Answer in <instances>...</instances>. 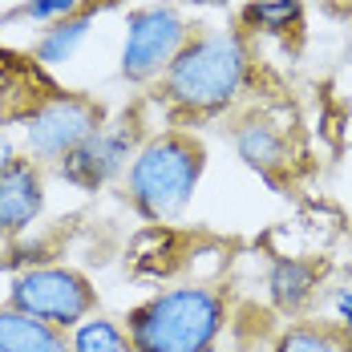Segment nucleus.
Instances as JSON below:
<instances>
[{"mask_svg": "<svg viewBox=\"0 0 352 352\" xmlns=\"http://www.w3.org/2000/svg\"><path fill=\"white\" fill-rule=\"evenodd\" d=\"M12 158H16V146H12V138H8V134L0 130V166H8Z\"/></svg>", "mask_w": 352, "mask_h": 352, "instance_id": "nucleus-18", "label": "nucleus"}, {"mask_svg": "<svg viewBox=\"0 0 352 352\" xmlns=\"http://www.w3.org/2000/svg\"><path fill=\"white\" fill-rule=\"evenodd\" d=\"M89 0H25V4H16L8 16H4V25H12V21H36V25H57V21H65L73 12H81Z\"/></svg>", "mask_w": 352, "mask_h": 352, "instance_id": "nucleus-16", "label": "nucleus"}, {"mask_svg": "<svg viewBox=\"0 0 352 352\" xmlns=\"http://www.w3.org/2000/svg\"><path fill=\"white\" fill-rule=\"evenodd\" d=\"M190 41V25L170 4H146L126 16V41H122V77L146 85L158 81L178 49Z\"/></svg>", "mask_w": 352, "mask_h": 352, "instance_id": "nucleus-6", "label": "nucleus"}, {"mask_svg": "<svg viewBox=\"0 0 352 352\" xmlns=\"http://www.w3.org/2000/svg\"><path fill=\"white\" fill-rule=\"evenodd\" d=\"M162 102L175 113H219L227 109L247 85V41L235 29H211L190 33L178 49V57L166 65Z\"/></svg>", "mask_w": 352, "mask_h": 352, "instance_id": "nucleus-1", "label": "nucleus"}, {"mask_svg": "<svg viewBox=\"0 0 352 352\" xmlns=\"http://www.w3.org/2000/svg\"><path fill=\"white\" fill-rule=\"evenodd\" d=\"M300 21V0H255L243 8V25L259 33H287Z\"/></svg>", "mask_w": 352, "mask_h": 352, "instance_id": "nucleus-15", "label": "nucleus"}, {"mask_svg": "<svg viewBox=\"0 0 352 352\" xmlns=\"http://www.w3.org/2000/svg\"><path fill=\"white\" fill-rule=\"evenodd\" d=\"M98 8H102V4H94V0H89L81 12H73V16H65V21L49 25L45 33L36 36L33 57L41 61V65H65V61H73V53H77V49H81V41L89 36V25H94Z\"/></svg>", "mask_w": 352, "mask_h": 352, "instance_id": "nucleus-12", "label": "nucleus"}, {"mask_svg": "<svg viewBox=\"0 0 352 352\" xmlns=\"http://www.w3.org/2000/svg\"><path fill=\"white\" fill-rule=\"evenodd\" d=\"M69 352H134L122 320H109L102 312L85 316L77 328H69Z\"/></svg>", "mask_w": 352, "mask_h": 352, "instance_id": "nucleus-13", "label": "nucleus"}, {"mask_svg": "<svg viewBox=\"0 0 352 352\" xmlns=\"http://www.w3.org/2000/svg\"><path fill=\"white\" fill-rule=\"evenodd\" d=\"M4 304L33 320H45V324H53L61 332H69L85 316L98 312V287L77 267L41 263V267H25V272L12 276Z\"/></svg>", "mask_w": 352, "mask_h": 352, "instance_id": "nucleus-4", "label": "nucleus"}, {"mask_svg": "<svg viewBox=\"0 0 352 352\" xmlns=\"http://www.w3.org/2000/svg\"><path fill=\"white\" fill-rule=\"evenodd\" d=\"M332 304H336V316H340V328H344V332H352V287H340Z\"/></svg>", "mask_w": 352, "mask_h": 352, "instance_id": "nucleus-17", "label": "nucleus"}, {"mask_svg": "<svg viewBox=\"0 0 352 352\" xmlns=\"http://www.w3.org/2000/svg\"><path fill=\"white\" fill-rule=\"evenodd\" d=\"M106 126V109L102 102L69 94V89H49L33 113L25 118V146L29 158L41 166H57L65 154H73L89 134H98Z\"/></svg>", "mask_w": 352, "mask_h": 352, "instance_id": "nucleus-5", "label": "nucleus"}, {"mask_svg": "<svg viewBox=\"0 0 352 352\" xmlns=\"http://www.w3.org/2000/svg\"><path fill=\"white\" fill-rule=\"evenodd\" d=\"M45 211V166L33 158H12L0 166V239H16Z\"/></svg>", "mask_w": 352, "mask_h": 352, "instance_id": "nucleus-8", "label": "nucleus"}, {"mask_svg": "<svg viewBox=\"0 0 352 352\" xmlns=\"http://www.w3.org/2000/svg\"><path fill=\"white\" fill-rule=\"evenodd\" d=\"M276 352H352V336L332 324H292L276 340Z\"/></svg>", "mask_w": 352, "mask_h": 352, "instance_id": "nucleus-14", "label": "nucleus"}, {"mask_svg": "<svg viewBox=\"0 0 352 352\" xmlns=\"http://www.w3.org/2000/svg\"><path fill=\"white\" fill-rule=\"evenodd\" d=\"M138 146L142 142L134 134V126H130V118L118 122V126H102L98 134H89L73 154H65L57 162V175L69 186H77V190H102L106 182L126 175V166H130Z\"/></svg>", "mask_w": 352, "mask_h": 352, "instance_id": "nucleus-7", "label": "nucleus"}, {"mask_svg": "<svg viewBox=\"0 0 352 352\" xmlns=\"http://www.w3.org/2000/svg\"><path fill=\"white\" fill-rule=\"evenodd\" d=\"M0 352H69V332L0 304Z\"/></svg>", "mask_w": 352, "mask_h": 352, "instance_id": "nucleus-10", "label": "nucleus"}, {"mask_svg": "<svg viewBox=\"0 0 352 352\" xmlns=\"http://www.w3.org/2000/svg\"><path fill=\"white\" fill-rule=\"evenodd\" d=\"M207 170V146L186 130H162L134 150L126 166V195L146 223H175L190 207Z\"/></svg>", "mask_w": 352, "mask_h": 352, "instance_id": "nucleus-3", "label": "nucleus"}, {"mask_svg": "<svg viewBox=\"0 0 352 352\" xmlns=\"http://www.w3.org/2000/svg\"><path fill=\"white\" fill-rule=\"evenodd\" d=\"M235 150H239V158H243L251 170H259V175L272 178V182H276L280 170L292 166V146H287V138H283L272 122H263V118L259 122H243L235 130Z\"/></svg>", "mask_w": 352, "mask_h": 352, "instance_id": "nucleus-9", "label": "nucleus"}, {"mask_svg": "<svg viewBox=\"0 0 352 352\" xmlns=\"http://www.w3.org/2000/svg\"><path fill=\"white\" fill-rule=\"evenodd\" d=\"M227 324V300L211 283H178L122 316L134 352H211Z\"/></svg>", "mask_w": 352, "mask_h": 352, "instance_id": "nucleus-2", "label": "nucleus"}, {"mask_svg": "<svg viewBox=\"0 0 352 352\" xmlns=\"http://www.w3.org/2000/svg\"><path fill=\"white\" fill-rule=\"evenodd\" d=\"M320 283V267L312 259H300V255H280L272 263V276H267V292L276 300L280 312H304L308 300L316 296Z\"/></svg>", "mask_w": 352, "mask_h": 352, "instance_id": "nucleus-11", "label": "nucleus"}]
</instances>
